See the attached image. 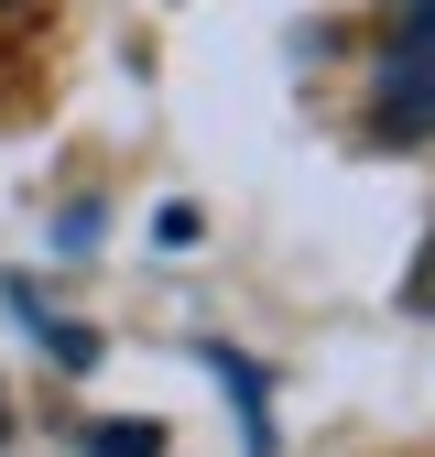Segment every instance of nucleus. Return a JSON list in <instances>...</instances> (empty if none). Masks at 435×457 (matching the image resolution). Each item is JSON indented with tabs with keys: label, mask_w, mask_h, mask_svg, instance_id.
<instances>
[{
	"label": "nucleus",
	"mask_w": 435,
	"mask_h": 457,
	"mask_svg": "<svg viewBox=\"0 0 435 457\" xmlns=\"http://www.w3.org/2000/svg\"><path fill=\"white\" fill-rule=\"evenodd\" d=\"M370 120H381V142H435V0H403L392 44H381Z\"/></svg>",
	"instance_id": "nucleus-1"
},
{
	"label": "nucleus",
	"mask_w": 435,
	"mask_h": 457,
	"mask_svg": "<svg viewBox=\"0 0 435 457\" xmlns=\"http://www.w3.org/2000/svg\"><path fill=\"white\" fill-rule=\"evenodd\" d=\"M12 305H22V327H33V337H44V349L66 360V370H87V360H98V337H87V327H66V316L33 295V283H12Z\"/></svg>",
	"instance_id": "nucleus-2"
},
{
	"label": "nucleus",
	"mask_w": 435,
	"mask_h": 457,
	"mask_svg": "<svg viewBox=\"0 0 435 457\" xmlns=\"http://www.w3.org/2000/svg\"><path fill=\"white\" fill-rule=\"evenodd\" d=\"M87 457H163V425H98Z\"/></svg>",
	"instance_id": "nucleus-3"
},
{
	"label": "nucleus",
	"mask_w": 435,
	"mask_h": 457,
	"mask_svg": "<svg viewBox=\"0 0 435 457\" xmlns=\"http://www.w3.org/2000/svg\"><path fill=\"white\" fill-rule=\"evenodd\" d=\"M403 305H414V316H435V240H424V262L403 272Z\"/></svg>",
	"instance_id": "nucleus-4"
},
{
	"label": "nucleus",
	"mask_w": 435,
	"mask_h": 457,
	"mask_svg": "<svg viewBox=\"0 0 435 457\" xmlns=\"http://www.w3.org/2000/svg\"><path fill=\"white\" fill-rule=\"evenodd\" d=\"M0 436H12V403H0Z\"/></svg>",
	"instance_id": "nucleus-5"
},
{
	"label": "nucleus",
	"mask_w": 435,
	"mask_h": 457,
	"mask_svg": "<svg viewBox=\"0 0 435 457\" xmlns=\"http://www.w3.org/2000/svg\"><path fill=\"white\" fill-rule=\"evenodd\" d=\"M0 12H12V0H0Z\"/></svg>",
	"instance_id": "nucleus-6"
}]
</instances>
